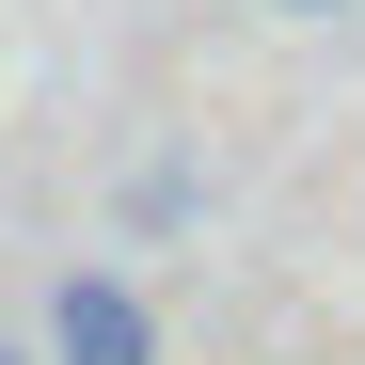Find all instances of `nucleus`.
Returning a JSON list of instances; mask_svg holds the SVG:
<instances>
[{
    "mask_svg": "<svg viewBox=\"0 0 365 365\" xmlns=\"http://www.w3.org/2000/svg\"><path fill=\"white\" fill-rule=\"evenodd\" d=\"M0 365H48V349H16V334H0Z\"/></svg>",
    "mask_w": 365,
    "mask_h": 365,
    "instance_id": "obj_3",
    "label": "nucleus"
},
{
    "mask_svg": "<svg viewBox=\"0 0 365 365\" xmlns=\"http://www.w3.org/2000/svg\"><path fill=\"white\" fill-rule=\"evenodd\" d=\"M32 349H48V365H159V302L111 270V255H80V270H48Z\"/></svg>",
    "mask_w": 365,
    "mask_h": 365,
    "instance_id": "obj_1",
    "label": "nucleus"
},
{
    "mask_svg": "<svg viewBox=\"0 0 365 365\" xmlns=\"http://www.w3.org/2000/svg\"><path fill=\"white\" fill-rule=\"evenodd\" d=\"M286 16H365V0H286Z\"/></svg>",
    "mask_w": 365,
    "mask_h": 365,
    "instance_id": "obj_2",
    "label": "nucleus"
}]
</instances>
